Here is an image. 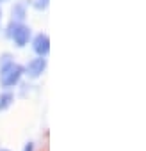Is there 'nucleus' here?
Here are the masks:
<instances>
[{"mask_svg":"<svg viewBox=\"0 0 146 151\" xmlns=\"http://www.w3.org/2000/svg\"><path fill=\"white\" fill-rule=\"evenodd\" d=\"M0 151H9V149H6V147H2V149H0Z\"/></svg>","mask_w":146,"mask_h":151,"instance_id":"10","label":"nucleus"},{"mask_svg":"<svg viewBox=\"0 0 146 151\" xmlns=\"http://www.w3.org/2000/svg\"><path fill=\"white\" fill-rule=\"evenodd\" d=\"M0 22H2V11H0Z\"/></svg>","mask_w":146,"mask_h":151,"instance_id":"11","label":"nucleus"},{"mask_svg":"<svg viewBox=\"0 0 146 151\" xmlns=\"http://www.w3.org/2000/svg\"><path fill=\"white\" fill-rule=\"evenodd\" d=\"M23 151H34V144H32V142H27V144H25V149H23Z\"/></svg>","mask_w":146,"mask_h":151,"instance_id":"9","label":"nucleus"},{"mask_svg":"<svg viewBox=\"0 0 146 151\" xmlns=\"http://www.w3.org/2000/svg\"><path fill=\"white\" fill-rule=\"evenodd\" d=\"M9 37L14 41L16 46L23 48V46L29 43V39H30V29H29L27 25H23L22 22H20V23H18V22H13L11 27H9Z\"/></svg>","mask_w":146,"mask_h":151,"instance_id":"2","label":"nucleus"},{"mask_svg":"<svg viewBox=\"0 0 146 151\" xmlns=\"http://www.w3.org/2000/svg\"><path fill=\"white\" fill-rule=\"evenodd\" d=\"M32 48L38 55L41 57H46L48 52H50V37L46 34H38L34 37V43H32Z\"/></svg>","mask_w":146,"mask_h":151,"instance_id":"4","label":"nucleus"},{"mask_svg":"<svg viewBox=\"0 0 146 151\" xmlns=\"http://www.w3.org/2000/svg\"><path fill=\"white\" fill-rule=\"evenodd\" d=\"M25 16H27V4H25V0L23 2H18V4H14V7H13V22H23L25 20Z\"/></svg>","mask_w":146,"mask_h":151,"instance_id":"5","label":"nucleus"},{"mask_svg":"<svg viewBox=\"0 0 146 151\" xmlns=\"http://www.w3.org/2000/svg\"><path fill=\"white\" fill-rule=\"evenodd\" d=\"M11 60H13V59H11V55H9V53H4L2 57H0V68H4V66H6V64H9Z\"/></svg>","mask_w":146,"mask_h":151,"instance_id":"8","label":"nucleus"},{"mask_svg":"<svg viewBox=\"0 0 146 151\" xmlns=\"http://www.w3.org/2000/svg\"><path fill=\"white\" fill-rule=\"evenodd\" d=\"M48 4H50V0H34L32 2L34 9H38V11H45L48 7Z\"/></svg>","mask_w":146,"mask_h":151,"instance_id":"7","label":"nucleus"},{"mask_svg":"<svg viewBox=\"0 0 146 151\" xmlns=\"http://www.w3.org/2000/svg\"><path fill=\"white\" fill-rule=\"evenodd\" d=\"M25 71V75H27V77L29 78H39L41 77V75L45 73V69H46V59L45 57H36V59H32L25 68H23Z\"/></svg>","mask_w":146,"mask_h":151,"instance_id":"3","label":"nucleus"},{"mask_svg":"<svg viewBox=\"0 0 146 151\" xmlns=\"http://www.w3.org/2000/svg\"><path fill=\"white\" fill-rule=\"evenodd\" d=\"M0 2H7V0H0Z\"/></svg>","mask_w":146,"mask_h":151,"instance_id":"12","label":"nucleus"},{"mask_svg":"<svg viewBox=\"0 0 146 151\" xmlns=\"http://www.w3.org/2000/svg\"><path fill=\"white\" fill-rule=\"evenodd\" d=\"M23 66L16 64L14 60H11L9 64H6L4 68H0V86L9 89V87H14L20 78L23 77Z\"/></svg>","mask_w":146,"mask_h":151,"instance_id":"1","label":"nucleus"},{"mask_svg":"<svg viewBox=\"0 0 146 151\" xmlns=\"http://www.w3.org/2000/svg\"><path fill=\"white\" fill-rule=\"evenodd\" d=\"M14 101V94L9 93V91H4V93H0V112H4L7 110Z\"/></svg>","mask_w":146,"mask_h":151,"instance_id":"6","label":"nucleus"}]
</instances>
